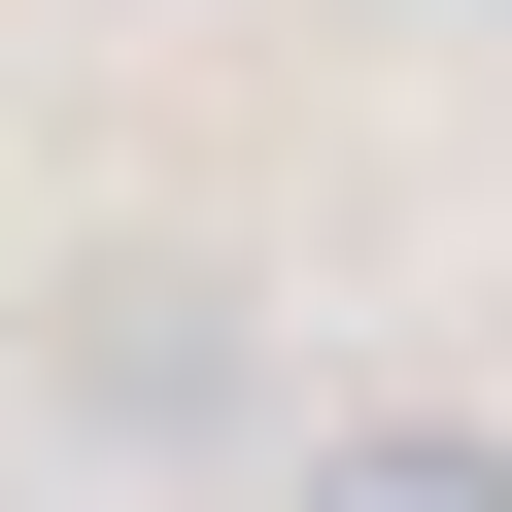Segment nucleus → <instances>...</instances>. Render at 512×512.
<instances>
[{"label":"nucleus","instance_id":"nucleus-1","mask_svg":"<svg viewBox=\"0 0 512 512\" xmlns=\"http://www.w3.org/2000/svg\"><path fill=\"white\" fill-rule=\"evenodd\" d=\"M69 410L103 444H239V410H274V308L171 274V239H103V274H69Z\"/></svg>","mask_w":512,"mask_h":512},{"label":"nucleus","instance_id":"nucleus-2","mask_svg":"<svg viewBox=\"0 0 512 512\" xmlns=\"http://www.w3.org/2000/svg\"><path fill=\"white\" fill-rule=\"evenodd\" d=\"M274 512H512V444H478V410H342Z\"/></svg>","mask_w":512,"mask_h":512}]
</instances>
